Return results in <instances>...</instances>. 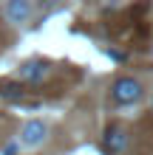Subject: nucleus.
Instances as JSON below:
<instances>
[{
    "mask_svg": "<svg viewBox=\"0 0 153 155\" xmlns=\"http://www.w3.org/2000/svg\"><path fill=\"white\" fill-rule=\"evenodd\" d=\"M142 90L145 87H142V82L136 76H119L111 87V96H113L116 104H133L142 99Z\"/></svg>",
    "mask_w": 153,
    "mask_h": 155,
    "instance_id": "nucleus-1",
    "label": "nucleus"
},
{
    "mask_svg": "<svg viewBox=\"0 0 153 155\" xmlns=\"http://www.w3.org/2000/svg\"><path fill=\"white\" fill-rule=\"evenodd\" d=\"M51 74H54V68H51V62H46V59H29V62L20 65V71H17L20 82H26V85H43Z\"/></svg>",
    "mask_w": 153,
    "mask_h": 155,
    "instance_id": "nucleus-2",
    "label": "nucleus"
},
{
    "mask_svg": "<svg viewBox=\"0 0 153 155\" xmlns=\"http://www.w3.org/2000/svg\"><path fill=\"white\" fill-rule=\"evenodd\" d=\"M23 85L20 82H12V79H0V96L6 99H23Z\"/></svg>",
    "mask_w": 153,
    "mask_h": 155,
    "instance_id": "nucleus-6",
    "label": "nucleus"
},
{
    "mask_svg": "<svg viewBox=\"0 0 153 155\" xmlns=\"http://www.w3.org/2000/svg\"><path fill=\"white\" fill-rule=\"evenodd\" d=\"M34 14V6L29 0H12V3H6V17L9 23H29V17Z\"/></svg>",
    "mask_w": 153,
    "mask_h": 155,
    "instance_id": "nucleus-5",
    "label": "nucleus"
},
{
    "mask_svg": "<svg viewBox=\"0 0 153 155\" xmlns=\"http://www.w3.org/2000/svg\"><path fill=\"white\" fill-rule=\"evenodd\" d=\"M46 135H48V127L34 118V121H26V124H23V130H20V141L26 144V147H37V144L46 141Z\"/></svg>",
    "mask_w": 153,
    "mask_h": 155,
    "instance_id": "nucleus-4",
    "label": "nucleus"
},
{
    "mask_svg": "<svg viewBox=\"0 0 153 155\" xmlns=\"http://www.w3.org/2000/svg\"><path fill=\"white\" fill-rule=\"evenodd\" d=\"M128 130H125L122 124H108L105 127V135H102V150L108 155H122L125 150H128Z\"/></svg>",
    "mask_w": 153,
    "mask_h": 155,
    "instance_id": "nucleus-3",
    "label": "nucleus"
}]
</instances>
